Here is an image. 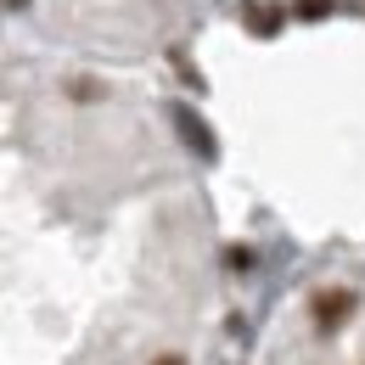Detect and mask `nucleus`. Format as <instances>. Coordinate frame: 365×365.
Segmentation results:
<instances>
[{
  "instance_id": "nucleus-1",
  "label": "nucleus",
  "mask_w": 365,
  "mask_h": 365,
  "mask_svg": "<svg viewBox=\"0 0 365 365\" xmlns=\"http://www.w3.org/2000/svg\"><path fill=\"white\" fill-rule=\"evenodd\" d=\"M354 309H360V298H354L349 287H320L315 298H309V320H315V331H320V337L343 331V326L354 320Z\"/></svg>"
},
{
  "instance_id": "nucleus-2",
  "label": "nucleus",
  "mask_w": 365,
  "mask_h": 365,
  "mask_svg": "<svg viewBox=\"0 0 365 365\" xmlns=\"http://www.w3.org/2000/svg\"><path fill=\"white\" fill-rule=\"evenodd\" d=\"M175 124H180V135L191 140V146H197L202 158H214V135H208V130H202V124H197V118H191L185 107H175Z\"/></svg>"
},
{
  "instance_id": "nucleus-3",
  "label": "nucleus",
  "mask_w": 365,
  "mask_h": 365,
  "mask_svg": "<svg viewBox=\"0 0 365 365\" xmlns=\"http://www.w3.org/2000/svg\"><path fill=\"white\" fill-rule=\"evenodd\" d=\"M247 29H253V34H264V40H270L275 29H281V11H275V6H247Z\"/></svg>"
},
{
  "instance_id": "nucleus-4",
  "label": "nucleus",
  "mask_w": 365,
  "mask_h": 365,
  "mask_svg": "<svg viewBox=\"0 0 365 365\" xmlns=\"http://www.w3.org/2000/svg\"><path fill=\"white\" fill-rule=\"evenodd\" d=\"M225 264H230V270H253V253H247V247H230Z\"/></svg>"
},
{
  "instance_id": "nucleus-5",
  "label": "nucleus",
  "mask_w": 365,
  "mask_h": 365,
  "mask_svg": "<svg viewBox=\"0 0 365 365\" xmlns=\"http://www.w3.org/2000/svg\"><path fill=\"white\" fill-rule=\"evenodd\" d=\"M68 91L79 96V101H96V96H101V85H91V79H79V85H68Z\"/></svg>"
},
{
  "instance_id": "nucleus-6",
  "label": "nucleus",
  "mask_w": 365,
  "mask_h": 365,
  "mask_svg": "<svg viewBox=\"0 0 365 365\" xmlns=\"http://www.w3.org/2000/svg\"><path fill=\"white\" fill-rule=\"evenodd\" d=\"M152 365H185V354H158Z\"/></svg>"
}]
</instances>
